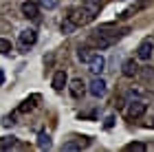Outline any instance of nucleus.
<instances>
[{
  "mask_svg": "<svg viewBox=\"0 0 154 152\" xmlns=\"http://www.w3.org/2000/svg\"><path fill=\"white\" fill-rule=\"evenodd\" d=\"M125 33H128V29L108 33V26H103V29L95 31L93 36H90V44H93V46H97V49H108V46H112V44L117 42L119 38H123Z\"/></svg>",
  "mask_w": 154,
  "mask_h": 152,
  "instance_id": "f257e3e1",
  "label": "nucleus"
},
{
  "mask_svg": "<svg viewBox=\"0 0 154 152\" xmlns=\"http://www.w3.org/2000/svg\"><path fill=\"white\" fill-rule=\"evenodd\" d=\"M99 11H101V2L99 0H84L82 13H84V18H86V22H93V20L99 16Z\"/></svg>",
  "mask_w": 154,
  "mask_h": 152,
  "instance_id": "f03ea898",
  "label": "nucleus"
},
{
  "mask_svg": "<svg viewBox=\"0 0 154 152\" xmlns=\"http://www.w3.org/2000/svg\"><path fill=\"white\" fill-rule=\"evenodd\" d=\"M35 42H38V33L33 31V29H26V31H22V33L18 36V46H20V51H29Z\"/></svg>",
  "mask_w": 154,
  "mask_h": 152,
  "instance_id": "7ed1b4c3",
  "label": "nucleus"
},
{
  "mask_svg": "<svg viewBox=\"0 0 154 152\" xmlns=\"http://www.w3.org/2000/svg\"><path fill=\"white\" fill-rule=\"evenodd\" d=\"M152 55H154V40L145 38L143 42L137 46V57L141 62H148V60H152Z\"/></svg>",
  "mask_w": 154,
  "mask_h": 152,
  "instance_id": "20e7f679",
  "label": "nucleus"
},
{
  "mask_svg": "<svg viewBox=\"0 0 154 152\" xmlns=\"http://www.w3.org/2000/svg\"><path fill=\"white\" fill-rule=\"evenodd\" d=\"M143 113H145V101H141V99H132L128 104V108H125L128 119H139V117H143Z\"/></svg>",
  "mask_w": 154,
  "mask_h": 152,
  "instance_id": "39448f33",
  "label": "nucleus"
},
{
  "mask_svg": "<svg viewBox=\"0 0 154 152\" xmlns=\"http://www.w3.org/2000/svg\"><path fill=\"white\" fill-rule=\"evenodd\" d=\"M106 91H108V88H106V82H103L99 75H95V79L88 84V93L93 95V97H103Z\"/></svg>",
  "mask_w": 154,
  "mask_h": 152,
  "instance_id": "423d86ee",
  "label": "nucleus"
},
{
  "mask_svg": "<svg viewBox=\"0 0 154 152\" xmlns=\"http://www.w3.org/2000/svg\"><path fill=\"white\" fill-rule=\"evenodd\" d=\"M103 68H106V57L95 53L93 57H90V62H88V71L93 73V75H101V73H103Z\"/></svg>",
  "mask_w": 154,
  "mask_h": 152,
  "instance_id": "0eeeda50",
  "label": "nucleus"
},
{
  "mask_svg": "<svg viewBox=\"0 0 154 152\" xmlns=\"http://www.w3.org/2000/svg\"><path fill=\"white\" fill-rule=\"evenodd\" d=\"M22 13H24V18H29V20H35L40 16V7L38 2H31V0H26V2H22Z\"/></svg>",
  "mask_w": 154,
  "mask_h": 152,
  "instance_id": "6e6552de",
  "label": "nucleus"
},
{
  "mask_svg": "<svg viewBox=\"0 0 154 152\" xmlns=\"http://www.w3.org/2000/svg\"><path fill=\"white\" fill-rule=\"evenodd\" d=\"M88 146H90L88 137H79V139H75V141H66L64 146H62V150H82V148H88Z\"/></svg>",
  "mask_w": 154,
  "mask_h": 152,
  "instance_id": "1a4fd4ad",
  "label": "nucleus"
},
{
  "mask_svg": "<svg viewBox=\"0 0 154 152\" xmlns=\"http://www.w3.org/2000/svg\"><path fill=\"white\" fill-rule=\"evenodd\" d=\"M121 73L125 75V77H134V75H139V64H137V62L134 60H125L123 62V66H121Z\"/></svg>",
  "mask_w": 154,
  "mask_h": 152,
  "instance_id": "9d476101",
  "label": "nucleus"
},
{
  "mask_svg": "<svg viewBox=\"0 0 154 152\" xmlns=\"http://www.w3.org/2000/svg\"><path fill=\"white\" fill-rule=\"evenodd\" d=\"M84 91H86V84H84V79L82 77H75L73 82H71V95L75 99H79L82 95H84Z\"/></svg>",
  "mask_w": 154,
  "mask_h": 152,
  "instance_id": "9b49d317",
  "label": "nucleus"
},
{
  "mask_svg": "<svg viewBox=\"0 0 154 152\" xmlns=\"http://www.w3.org/2000/svg\"><path fill=\"white\" fill-rule=\"evenodd\" d=\"M64 86H66V73L57 71L53 75V88H55V91H64Z\"/></svg>",
  "mask_w": 154,
  "mask_h": 152,
  "instance_id": "f8f14e48",
  "label": "nucleus"
},
{
  "mask_svg": "<svg viewBox=\"0 0 154 152\" xmlns=\"http://www.w3.org/2000/svg\"><path fill=\"white\" fill-rule=\"evenodd\" d=\"M93 49L90 46H79L77 49V57H79V62H90V57H93Z\"/></svg>",
  "mask_w": 154,
  "mask_h": 152,
  "instance_id": "ddd939ff",
  "label": "nucleus"
},
{
  "mask_svg": "<svg viewBox=\"0 0 154 152\" xmlns=\"http://www.w3.org/2000/svg\"><path fill=\"white\" fill-rule=\"evenodd\" d=\"M16 146H18L16 137H2V139H0V150H11V148H16Z\"/></svg>",
  "mask_w": 154,
  "mask_h": 152,
  "instance_id": "4468645a",
  "label": "nucleus"
},
{
  "mask_svg": "<svg viewBox=\"0 0 154 152\" xmlns=\"http://www.w3.org/2000/svg\"><path fill=\"white\" fill-rule=\"evenodd\" d=\"M38 146H40L42 150H44V148L48 150V148H51V137H48L46 132H40V135H38Z\"/></svg>",
  "mask_w": 154,
  "mask_h": 152,
  "instance_id": "2eb2a0df",
  "label": "nucleus"
},
{
  "mask_svg": "<svg viewBox=\"0 0 154 152\" xmlns=\"http://www.w3.org/2000/svg\"><path fill=\"white\" fill-rule=\"evenodd\" d=\"M75 29H77V24L73 22L71 18H66L64 22H62V33H64V36H68V33H73Z\"/></svg>",
  "mask_w": 154,
  "mask_h": 152,
  "instance_id": "dca6fc26",
  "label": "nucleus"
},
{
  "mask_svg": "<svg viewBox=\"0 0 154 152\" xmlns=\"http://www.w3.org/2000/svg\"><path fill=\"white\" fill-rule=\"evenodd\" d=\"M125 150H128V152H143L145 150V143H141V141H134V143H128V146H125Z\"/></svg>",
  "mask_w": 154,
  "mask_h": 152,
  "instance_id": "f3484780",
  "label": "nucleus"
},
{
  "mask_svg": "<svg viewBox=\"0 0 154 152\" xmlns=\"http://www.w3.org/2000/svg\"><path fill=\"white\" fill-rule=\"evenodd\" d=\"M0 53H2V55H9L11 53V42H9V40L0 38Z\"/></svg>",
  "mask_w": 154,
  "mask_h": 152,
  "instance_id": "a211bd4d",
  "label": "nucleus"
},
{
  "mask_svg": "<svg viewBox=\"0 0 154 152\" xmlns=\"http://www.w3.org/2000/svg\"><path fill=\"white\" fill-rule=\"evenodd\" d=\"M35 97H38V95H35ZM35 97H31V99H26V101L22 104V106H20V113H26V110H31V108H33V104H31V101H33V99H35Z\"/></svg>",
  "mask_w": 154,
  "mask_h": 152,
  "instance_id": "6ab92c4d",
  "label": "nucleus"
},
{
  "mask_svg": "<svg viewBox=\"0 0 154 152\" xmlns=\"http://www.w3.org/2000/svg\"><path fill=\"white\" fill-rule=\"evenodd\" d=\"M42 7H46V9H55L57 7V0H40Z\"/></svg>",
  "mask_w": 154,
  "mask_h": 152,
  "instance_id": "aec40b11",
  "label": "nucleus"
},
{
  "mask_svg": "<svg viewBox=\"0 0 154 152\" xmlns=\"http://www.w3.org/2000/svg\"><path fill=\"white\" fill-rule=\"evenodd\" d=\"M112 121H115V117H112V115H110V117H108V119H106V128H110V126H112Z\"/></svg>",
  "mask_w": 154,
  "mask_h": 152,
  "instance_id": "412c9836",
  "label": "nucleus"
},
{
  "mask_svg": "<svg viewBox=\"0 0 154 152\" xmlns=\"http://www.w3.org/2000/svg\"><path fill=\"white\" fill-rule=\"evenodd\" d=\"M2 84H5V73L0 71V86H2Z\"/></svg>",
  "mask_w": 154,
  "mask_h": 152,
  "instance_id": "4be33fe9",
  "label": "nucleus"
},
{
  "mask_svg": "<svg viewBox=\"0 0 154 152\" xmlns=\"http://www.w3.org/2000/svg\"><path fill=\"white\" fill-rule=\"evenodd\" d=\"M150 128H154V119H152V121H150Z\"/></svg>",
  "mask_w": 154,
  "mask_h": 152,
  "instance_id": "5701e85b",
  "label": "nucleus"
}]
</instances>
